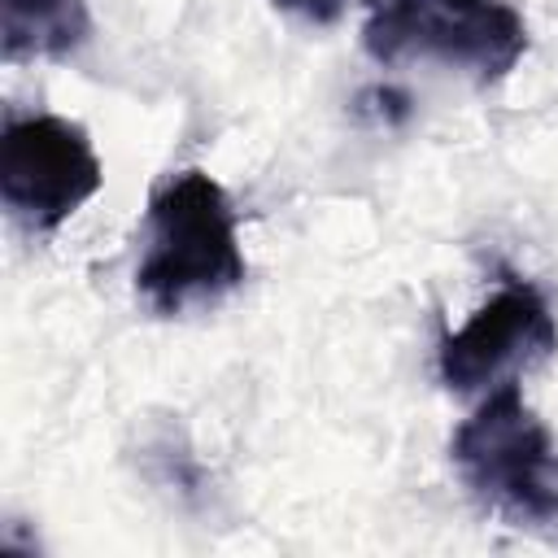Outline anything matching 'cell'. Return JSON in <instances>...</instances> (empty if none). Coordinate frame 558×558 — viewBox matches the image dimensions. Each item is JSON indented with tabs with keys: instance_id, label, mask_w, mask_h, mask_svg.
I'll return each instance as SVG.
<instances>
[{
	"instance_id": "1",
	"label": "cell",
	"mask_w": 558,
	"mask_h": 558,
	"mask_svg": "<svg viewBox=\"0 0 558 558\" xmlns=\"http://www.w3.org/2000/svg\"><path fill=\"white\" fill-rule=\"evenodd\" d=\"M248 275L240 218L222 183L205 170L170 174L144 214L135 292L157 318H183L231 296Z\"/></svg>"
},
{
	"instance_id": "2",
	"label": "cell",
	"mask_w": 558,
	"mask_h": 558,
	"mask_svg": "<svg viewBox=\"0 0 558 558\" xmlns=\"http://www.w3.org/2000/svg\"><path fill=\"white\" fill-rule=\"evenodd\" d=\"M449 458L466 493L506 523L545 527L558 519V445L519 384L484 392L471 418L458 423Z\"/></svg>"
},
{
	"instance_id": "3",
	"label": "cell",
	"mask_w": 558,
	"mask_h": 558,
	"mask_svg": "<svg viewBox=\"0 0 558 558\" xmlns=\"http://www.w3.org/2000/svg\"><path fill=\"white\" fill-rule=\"evenodd\" d=\"M362 48L379 65L440 61L497 83L527 52V22L501 0H366Z\"/></svg>"
},
{
	"instance_id": "4",
	"label": "cell",
	"mask_w": 558,
	"mask_h": 558,
	"mask_svg": "<svg viewBox=\"0 0 558 558\" xmlns=\"http://www.w3.org/2000/svg\"><path fill=\"white\" fill-rule=\"evenodd\" d=\"M100 157L87 131L57 113L4 118L0 201L26 235H48L100 192Z\"/></svg>"
},
{
	"instance_id": "5",
	"label": "cell",
	"mask_w": 558,
	"mask_h": 558,
	"mask_svg": "<svg viewBox=\"0 0 558 558\" xmlns=\"http://www.w3.org/2000/svg\"><path fill=\"white\" fill-rule=\"evenodd\" d=\"M558 353V323L541 288L510 279L501 283L458 331L440 340V384L458 397L493 392L514 384L519 371H532Z\"/></svg>"
},
{
	"instance_id": "6",
	"label": "cell",
	"mask_w": 558,
	"mask_h": 558,
	"mask_svg": "<svg viewBox=\"0 0 558 558\" xmlns=\"http://www.w3.org/2000/svg\"><path fill=\"white\" fill-rule=\"evenodd\" d=\"M92 35L87 0H0L4 61H61Z\"/></svg>"
},
{
	"instance_id": "7",
	"label": "cell",
	"mask_w": 558,
	"mask_h": 558,
	"mask_svg": "<svg viewBox=\"0 0 558 558\" xmlns=\"http://www.w3.org/2000/svg\"><path fill=\"white\" fill-rule=\"evenodd\" d=\"M140 458L148 466V480L161 484V488H170V493H179L187 506L209 493L205 488V471H201V462H196V453H192V445L183 440L179 427L166 423L153 436H144L140 440Z\"/></svg>"
},
{
	"instance_id": "8",
	"label": "cell",
	"mask_w": 558,
	"mask_h": 558,
	"mask_svg": "<svg viewBox=\"0 0 558 558\" xmlns=\"http://www.w3.org/2000/svg\"><path fill=\"white\" fill-rule=\"evenodd\" d=\"M279 13L296 17V22H310V26H331L349 0H270Z\"/></svg>"
}]
</instances>
